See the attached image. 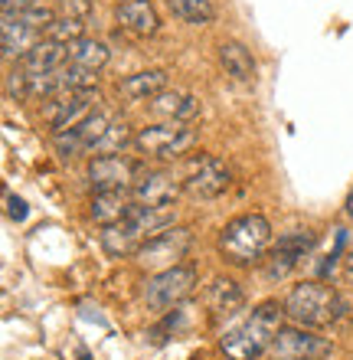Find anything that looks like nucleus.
<instances>
[{
  "mask_svg": "<svg viewBox=\"0 0 353 360\" xmlns=\"http://www.w3.org/2000/svg\"><path fill=\"white\" fill-rule=\"evenodd\" d=\"M347 278H350V285H353V256L347 259Z\"/></svg>",
  "mask_w": 353,
  "mask_h": 360,
  "instance_id": "obj_33",
  "label": "nucleus"
},
{
  "mask_svg": "<svg viewBox=\"0 0 353 360\" xmlns=\"http://www.w3.org/2000/svg\"><path fill=\"white\" fill-rule=\"evenodd\" d=\"M115 20L118 27L134 33V37H154L161 27V17H157L151 0H121L115 7Z\"/></svg>",
  "mask_w": 353,
  "mask_h": 360,
  "instance_id": "obj_15",
  "label": "nucleus"
},
{
  "mask_svg": "<svg viewBox=\"0 0 353 360\" xmlns=\"http://www.w3.org/2000/svg\"><path fill=\"white\" fill-rule=\"evenodd\" d=\"M206 304H210V311L216 318H232V314L242 311V304H246V295L239 288L232 278H213L206 285Z\"/></svg>",
  "mask_w": 353,
  "mask_h": 360,
  "instance_id": "obj_20",
  "label": "nucleus"
},
{
  "mask_svg": "<svg viewBox=\"0 0 353 360\" xmlns=\"http://www.w3.org/2000/svg\"><path fill=\"white\" fill-rule=\"evenodd\" d=\"M190 246H193L190 226H171V229H164V233L147 239V243L134 252V259H138V266L147 269V272H164V269L180 266V259L187 256Z\"/></svg>",
  "mask_w": 353,
  "mask_h": 360,
  "instance_id": "obj_6",
  "label": "nucleus"
},
{
  "mask_svg": "<svg viewBox=\"0 0 353 360\" xmlns=\"http://www.w3.org/2000/svg\"><path fill=\"white\" fill-rule=\"evenodd\" d=\"M131 207L134 203L128 200L124 190H98L92 203H88V217L95 219L98 226H115L131 213Z\"/></svg>",
  "mask_w": 353,
  "mask_h": 360,
  "instance_id": "obj_19",
  "label": "nucleus"
},
{
  "mask_svg": "<svg viewBox=\"0 0 353 360\" xmlns=\"http://www.w3.org/2000/svg\"><path fill=\"white\" fill-rule=\"evenodd\" d=\"M95 102H98L95 89H72V92L53 95V98L43 102V122H46L53 131H66V128L79 124L82 118H88Z\"/></svg>",
  "mask_w": 353,
  "mask_h": 360,
  "instance_id": "obj_11",
  "label": "nucleus"
},
{
  "mask_svg": "<svg viewBox=\"0 0 353 360\" xmlns=\"http://www.w3.org/2000/svg\"><path fill=\"white\" fill-rule=\"evenodd\" d=\"M36 0H0V7H4V13H23L27 7H33Z\"/></svg>",
  "mask_w": 353,
  "mask_h": 360,
  "instance_id": "obj_31",
  "label": "nucleus"
},
{
  "mask_svg": "<svg viewBox=\"0 0 353 360\" xmlns=\"http://www.w3.org/2000/svg\"><path fill=\"white\" fill-rule=\"evenodd\" d=\"M59 13L69 20H82L86 23L92 17V0H59Z\"/></svg>",
  "mask_w": 353,
  "mask_h": 360,
  "instance_id": "obj_29",
  "label": "nucleus"
},
{
  "mask_svg": "<svg viewBox=\"0 0 353 360\" xmlns=\"http://www.w3.org/2000/svg\"><path fill=\"white\" fill-rule=\"evenodd\" d=\"M141 246H144V239L138 236V229H134L128 219L102 229V249H105L108 256H115V259L118 256H134Z\"/></svg>",
  "mask_w": 353,
  "mask_h": 360,
  "instance_id": "obj_23",
  "label": "nucleus"
},
{
  "mask_svg": "<svg viewBox=\"0 0 353 360\" xmlns=\"http://www.w3.org/2000/svg\"><path fill=\"white\" fill-rule=\"evenodd\" d=\"M27 213H29L27 203H23L20 197H13V193H10V197H7V217L13 219V223H23V219H27Z\"/></svg>",
  "mask_w": 353,
  "mask_h": 360,
  "instance_id": "obj_30",
  "label": "nucleus"
},
{
  "mask_svg": "<svg viewBox=\"0 0 353 360\" xmlns=\"http://www.w3.org/2000/svg\"><path fill=\"white\" fill-rule=\"evenodd\" d=\"M197 269L193 266H173L164 269V272H154V278L144 282V302L154 311H167V308H177L183 298H190L193 288H197Z\"/></svg>",
  "mask_w": 353,
  "mask_h": 360,
  "instance_id": "obj_5",
  "label": "nucleus"
},
{
  "mask_svg": "<svg viewBox=\"0 0 353 360\" xmlns=\"http://www.w3.org/2000/svg\"><path fill=\"white\" fill-rule=\"evenodd\" d=\"M220 252L232 266H255L272 252V223L262 213H242L220 229Z\"/></svg>",
  "mask_w": 353,
  "mask_h": 360,
  "instance_id": "obj_2",
  "label": "nucleus"
},
{
  "mask_svg": "<svg viewBox=\"0 0 353 360\" xmlns=\"http://www.w3.org/2000/svg\"><path fill=\"white\" fill-rule=\"evenodd\" d=\"M164 4H167L173 17L190 23V27H206V23L216 20V7L210 0H164Z\"/></svg>",
  "mask_w": 353,
  "mask_h": 360,
  "instance_id": "obj_25",
  "label": "nucleus"
},
{
  "mask_svg": "<svg viewBox=\"0 0 353 360\" xmlns=\"http://www.w3.org/2000/svg\"><path fill=\"white\" fill-rule=\"evenodd\" d=\"M281 304H285L288 318L295 324H301V328H327V324H334L347 311L344 298L331 285H321V282L295 285Z\"/></svg>",
  "mask_w": 353,
  "mask_h": 360,
  "instance_id": "obj_3",
  "label": "nucleus"
},
{
  "mask_svg": "<svg viewBox=\"0 0 353 360\" xmlns=\"http://www.w3.org/2000/svg\"><path fill=\"white\" fill-rule=\"evenodd\" d=\"M314 246H317V233H311V229H291L285 236H278V243L272 246V252L265 259V275L272 282L288 278Z\"/></svg>",
  "mask_w": 353,
  "mask_h": 360,
  "instance_id": "obj_10",
  "label": "nucleus"
},
{
  "mask_svg": "<svg viewBox=\"0 0 353 360\" xmlns=\"http://www.w3.org/2000/svg\"><path fill=\"white\" fill-rule=\"evenodd\" d=\"M128 223L138 229V236L147 243L151 236L164 233V229L173 226V219H177V207L173 203H164V207H141V203H134L131 213H128Z\"/></svg>",
  "mask_w": 353,
  "mask_h": 360,
  "instance_id": "obj_17",
  "label": "nucleus"
},
{
  "mask_svg": "<svg viewBox=\"0 0 353 360\" xmlns=\"http://www.w3.org/2000/svg\"><path fill=\"white\" fill-rule=\"evenodd\" d=\"M151 108L157 115H167L171 122H183V124L200 115V102H197L190 92H177V89H173V92H167V89H164L161 95H154Z\"/></svg>",
  "mask_w": 353,
  "mask_h": 360,
  "instance_id": "obj_22",
  "label": "nucleus"
},
{
  "mask_svg": "<svg viewBox=\"0 0 353 360\" xmlns=\"http://www.w3.org/2000/svg\"><path fill=\"white\" fill-rule=\"evenodd\" d=\"M141 180V161L118 154H98L88 161V184L92 190H128Z\"/></svg>",
  "mask_w": 353,
  "mask_h": 360,
  "instance_id": "obj_9",
  "label": "nucleus"
},
{
  "mask_svg": "<svg viewBox=\"0 0 353 360\" xmlns=\"http://www.w3.org/2000/svg\"><path fill=\"white\" fill-rule=\"evenodd\" d=\"M216 56H220V66L226 69V76L232 79V82H239V86H252L255 82V59H252V53H248L239 39H222L220 49H216Z\"/></svg>",
  "mask_w": 353,
  "mask_h": 360,
  "instance_id": "obj_16",
  "label": "nucleus"
},
{
  "mask_svg": "<svg viewBox=\"0 0 353 360\" xmlns=\"http://www.w3.org/2000/svg\"><path fill=\"white\" fill-rule=\"evenodd\" d=\"M128 141H134L131 134H128V124H112V128H108V134H105V141H102V148H98V151L102 154H118L124 148V144Z\"/></svg>",
  "mask_w": 353,
  "mask_h": 360,
  "instance_id": "obj_28",
  "label": "nucleus"
},
{
  "mask_svg": "<svg viewBox=\"0 0 353 360\" xmlns=\"http://www.w3.org/2000/svg\"><path fill=\"white\" fill-rule=\"evenodd\" d=\"M86 37V23L82 20H69V17H59L53 27L46 30V39H56V43H62V46H69V43H76V39Z\"/></svg>",
  "mask_w": 353,
  "mask_h": 360,
  "instance_id": "obj_26",
  "label": "nucleus"
},
{
  "mask_svg": "<svg viewBox=\"0 0 353 360\" xmlns=\"http://www.w3.org/2000/svg\"><path fill=\"white\" fill-rule=\"evenodd\" d=\"M167 89V72L164 69H147V72H134V76L121 79L118 82V95L128 98V102H144V98H154Z\"/></svg>",
  "mask_w": 353,
  "mask_h": 360,
  "instance_id": "obj_21",
  "label": "nucleus"
},
{
  "mask_svg": "<svg viewBox=\"0 0 353 360\" xmlns=\"http://www.w3.org/2000/svg\"><path fill=\"white\" fill-rule=\"evenodd\" d=\"M347 217L353 219V190H350V197H347Z\"/></svg>",
  "mask_w": 353,
  "mask_h": 360,
  "instance_id": "obj_32",
  "label": "nucleus"
},
{
  "mask_svg": "<svg viewBox=\"0 0 353 360\" xmlns=\"http://www.w3.org/2000/svg\"><path fill=\"white\" fill-rule=\"evenodd\" d=\"M39 30L27 27L20 13H4L0 20V43H4V56H27L29 49L39 43Z\"/></svg>",
  "mask_w": 353,
  "mask_h": 360,
  "instance_id": "obj_18",
  "label": "nucleus"
},
{
  "mask_svg": "<svg viewBox=\"0 0 353 360\" xmlns=\"http://www.w3.org/2000/svg\"><path fill=\"white\" fill-rule=\"evenodd\" d=\"M69 63V46L56 43V39H39L36 46L29 49L27 56L17 59V69L23 76H46V72H56L59 66Z\"/></svg>",
  "mask_w": 353,
  "mask_h": 360,
  "instance_id": "obj_14",
  "label": "nucleus"
},
{
  "mask_svg": "<svg viewBox=\"0 0 353 360\" xmlns=\"http://www.w3.org/2000/svg\"><path fill=\"white\" fill-rule=\"evenodd\" d=\"M272 354L278 360H321L331 354V341L311 334L307 328H281L272 341Z\"/></svg>",
  "mask_w": 353,
  "mask_h": 360,
  "instance_id": "obj_12",
  "label": "nucleus"
},
{
  "mask_svg": "<svg viewBox=\"0 0 353 360\" xmlns=\"http://www.w3.org/2000/svg\"><path fill=\"white\" fill-rule=\"evenodd\" d=\"M232 184V174L226 161H220L216 154H200L190 161V174L183 180V193L190 200H216L222 197Z\"/></svg>",
  "mask_w": 353,
  "mask_h": 360,
  "instance_id": "obj_7",
  "label": "nucleus"
},
{
  "mask_svg": "<svg viewBox=\"0 0 353 360\" xmlns=\"http://www.w3.org/2000/svg\"><path fill=\"white\" fill-rule=\"evenodd\" d=\"M108 128H112V118L102 115V112H92L79 124H72V128H66V131L53 134V144H56V151L62 154V158H82V154L98 151V148H102Z\"/></svg>",
  "mask_w": 353,
  "mask_h": 360,
  "instance_id": "obj_8",
  "label": "nucleus"
},
{
  "mask_svg": "<svg viewBox=\"0 0 353 360\" xmlns=\"http://www.w3.org/2000/svg\"><path fill=\"white\" fill-rule=\"evenodd\" d=\"M20 20L27 23V27H33V30H49L53 23H56V10L53 7H46V4H33V7H27L23 13H20Z\"/></svg>",
  "mask_w": 353,
  "mask_h": 360,
  "instance_id": "obj_27",
  "label": "nucleus"
},
{
  "mask_svg": "<svg viewBox=\"0 0 353 360\" xmlns=\"http://www.w3.org/2000/svg\"><path fill=\"white\" fill-rule=\"evenodd\" d=\"M180 190H183V184H177L173 174L147 171L131 187V193H134V203H141V207H164V203H177Z\"/></svg>",
  "mask_w": 353,
  "mask_h": 360,
  "instance_id": "obj_13",
  "label": "nucleus"
},
{
  "mask_svg": "<svg viewBox=\"0 0 353 360\" xmlns=\"http://www.w3.org/2000/svg\"><path fill=\"white\" fill-rule=\"evenodd\" d=\"M197 144V134L193 128H187L183 122H167V124H151V128H141L134 134V148L147 158H157V161H173V158H183Z\"/></svg>",
  "mask_w": 353,
  "mask_h": 360,
  "instance_id": "obj_4",
  "label": "nucleus"
},
{
  "mask_svg": "<svg viewBox=\"0 0 353 360\" xmlns=\"http://www.w3.org/2000/svg\"><path fill=\"white\" fill-rule=\"evenodd\" d=\"M69 63H76V66L88 69V72H98V69L108 63V46L105 43H98V39H76V43H69Z\"/></svg>",
  "mask_w": 353,
  "mask_h": 360,
  "instance_id": "obj_24",
  "label": "nucleus"
},
{
  "mask_svg": "<svg viewBox=\"0 0 353 360\" xmlns=\"http://www.w3.org/2000/svg\"><path fill=\"white\" fill-rule=\"evenodd\" d=\"M281 318H288L285 304L262 302L258 308H252L248 318H242L232 331L222 334V354L229 360H258L265 351H272L275 334L285 328Z\"/></svg>",
  "mask_w": 353,
  "mask_h": 360,
  "instance_id": "obj_1",
  "label": "nucleus"
}]
</instances>
